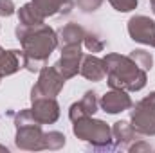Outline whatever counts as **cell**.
Segmentation results:
<instances>
[{"label": "cell", "instance_id": "obj_1", "mask_svg": "<svg viewBox=\"0 0 155 153\" xmlns=\"http://www.w3.org/2000/svg\"><path fill=\"white\" fill-rule=\"evenodd\" d=\"M16 38L22 43V67L29 72H40L45 67V61L58 47V36L47 24L16 27Z\"/></svg>", "mask_w": 155, "mask_h": 153}, {"label": "cell", "instance_id": "obj_2", "mask_svg": "<svg viewBox=\"0 0 155 153\" xmlns=\"http://www.w3.org/2000/svg\"><path fill=\"white\" fill-rule=\"evenodd\" d=\"M103 63L107 70V83L110 88L139 92L146 86V70L137 67L130 56L110 52L103 58Z\"/></svg>", "mask_w": 155, "mask_h": 153}, {"label": "cell", "instance_id": "obj_3", "mask_svg": "<svg viewBox=\"0 0 155 153\" xmlns=\"http://www.w3.org/2000/svg\"><path fill=\"white\" fill-rule=\"evenodd\" d=\"M15 126H16L15 144L18 150H24V151L45 150V142H43L45 133L41 132V124L35 119L31 108L20 110L15 115Z\"/></svg>", "mask_w": 155, "mask_h": 153}, {"label": "cell", "instance_id": "obj_4", "mask_svg": "<svg viewBox=\"0 0 155 153\" xmlns=\"http://www.w3.org/2000/svg\"><path fill=\"white\" fill-rule=\"evenodd\" d=\"M72 132H74V135L78 139L92 144L97 150H103V148L110 150L112 148V139H114L112 137V128L105 121L92 119V115L74 121Z\"/></svg>", "mask_w": 155, "mask_h": 153}, {"label": "cell", "instance_id": "obj_5", "mask_svg": "<svg viewBox=\"0 0 155 153\" xmlns=\"http://www.w3.org/2000/svg\"><path fill=\"white\" fill-rule=\"evenodd\" d=\"M130 122L139 135H155V92L148 94L132 108Z\"/></svg>", "mask_w": 155, "mask_h": 153}, {"label": "cell", "instance_id": "obj_6", "mask_svg": "<svg viewBox=\"0 0 155 153\" xmlns=\"http://www.w3.org/2000/svg\"><path fill=\"white\" fill-rule=\"evenodd\" d=\"M65 85V77L54 67H43L40 70L38 83L31 90V99L36 97H56Z\"/></svg>", "mask_w": 155, "mask_h": 153}, {"label": "cell", "instance_id": "obj_7", "mask_svg": "<svg viewBox=\"0 0 155 153\" xmlns=\"http://www.w3.org/2000/svg\"><path fill=\"white\" fill-rule=\"evenodd\" d=\"M81 60H83L81 43L63 45L61 47V58L54 63V69L65 77V79H71V77H74L79 72Z\"/></svg>", "mask_w": 155, "mask_h": 153}, {"label": "cell", "instance_id": "obj_8", "mask_svg": "<svg viewBox=\"0 0 155 153\" xmlns=\"http://www.w3.org/2000/svg\"><path fill=\"white\" fill-rule=\"evenodd\" d=\"M128 34L134 41L155 47V22L144 15H135L128 20Z\"/></svg>", "mask_w": 155, "mask_h": 153}, {"label": "cell", "instance_id": "obj_9", "mask_svg": "<svg viewBox=\"0 0 155 153\" xmlns=\"http://www.w3.org/2000/svg\"><path fill=\"white\" fill-rule=\"evenodd\" d=\"M33 108L31 112L40 124H52L60 117V105L56 103V97H36L31 99Z\"/></svg>", "mask_w": 155, "mask_h": 153}, {"label": "cell", "instance_id": "obj_10", "mask_svg": "<svg viewBox=\"0 0 155 153\" xmlns=\"http://www.w3.org/2000/svg\"><path fill=\"white\" fill-rule=\"evenodd\" d=\"M99 106L103 108V112L107 114H121L128 108H132V99L128 96L126 90H119V88H112L110 92H107L101 101Z\"/></svg>", "mask_w": 155, "mask_h": 153}, {"label": "cell", "instance_id": "obj_11", "mask_svg": "<svg viewBox=\"0 0 155 153\" xmlns=\"http://www.w3.org/2000/svg\"><path fill=\"white\" fill-rule=\"evenodd\" d=\"M97 106H99V101H97L96 92L88 90V92H85V96L81 97V101H78V103H74V105H71L69 117H71V121L74 122V121H78V119H83V117L94 115L96 112H97Z\"/></svg>", "mask_w": 155, "mask_h": 153}, {"label": "cell", "instance_id": "obj_12", "mask_svg": "<svg viewBox=\"0 0 155 153\" xmlns=\"http://www.w3.org/2000/svg\"><path fill=\"white\" fill-rule=\"evenodd\" d=\"M43 18L54 15H69L74 7V0H31Z\"/></svg>", "mask_w": 155, "mask_h": 153}, {"label": "cell", "instance_id": "obj_13", "mask_svg": "<svg viewBox=\"0 0 155 153\" xmlns=\"http://www.w3.org/2000/svg\"><path fill=\"white\" fill-rule=\"evenodd\" d=\"M79 74L83 77H87L88 81H101L103 77L107 76L103 60H99V58L94 56V54L83 56L81 65H79Z\"/></svg>", "mask_w": 155, "mask_h": 153}, {"label": "cell", "instance_id": "obj_14", "mask_svg": "<svg viewBox=\"0 0 155 153\" xmlns=\"http://www.w3.org/2000/svg\"><path fill=\"white\" fill-rule=\"evenodd\" d=\"M85 29L81 25H78L74 22L63 25L60 31H58V45L63 47V45H72V43H83V38H85Z\"/></svg>", "mask_w": 155, "mask_h": 153}, {"label": "cell", "instance_id": "obj_15", "mask_svg": "<svg viewBox=\"0 0 155 153\" xmlns=\"http://www.w3.org/2000/svg\"><path fill=\"white\" fill-rule=\"evenodd\" d=\"M112 137L116 139L117 146H130L135 141L137 132L134 130L132 122H128V121H117L112 126Z\"/></svg>", "mask_w": 155, "mask_h": 153}, {"label": "cell", "instance_id": "obj_16", "mask_svg": "<svg viewBox=\"0 0 155 153\" xmlns=\"http://www.w3.org/2000/svg\"><path fill=\"white\" fill-rule=\"evenodd\" d=\"M22 65V52L20 50H0V74L11 76L20 70Z\"/></svg>", "mask_w": 155, "mask_h": 153}, {"label": "cell", "instance_id": "obj_17", "mask_svg": "<svg viewBox=\"0 0 155 153\" xmlns=\"http://www.w3.org/2000/svg\"><path fill=\"white\" fill-rule=\"evenodd\" d=\"M18 20L24 25H36V24H43L45 18L40 15V11L35 7V4L29 2V4H25L18 9Z\"/></svg>", "mask_w": 155, "mask_h": 153}, {"label": "cell", "instance_id": "obj_18", "mask_svg": "<svg viewBox=\"0 0 155 153\" xmlns=\"http://www.w3.org/2000/svg\"><path fill=\"white\" fill-rule=\"evenodd\" d=\"M130 58H132V60L135 61V65L141 67L143 70H150L152 65H153V56H152L148 50H144V49H135V50H132V52H130Z\"/></svg>", "mask_w": 155, "mask_h": 153}, {"label": "cell", "instance_id": "obj_19", "mask_svg": "<svg viewBox=\"0 0 155 153\" xmlns=\"http://www.w3.org/2000/svg\"><path fill=\"white\" fill-rule=\"evenodd\" d=\"M45 150H61L65 146V135L61 132H47L43 135Z\"/></svg>", "mask_w": 155, "mask_h": 153}, {"label": "cell", "instance_id": "obj_20", "mask_svg": "<svg viewBox=\"0 0 155 153\" xmlns=\"http://www.w3.org/2000/svg\"><path fill=\"white\" fill-rule=\"evenodd\" d=\"M83 43H85V47L90 50V52H101L103 49H105V40L99 38L97 34H94V33H85V38H83Z\"/></svg>", "mask_w": 155, "mask_h": 153}, {"label": "cell", "instance_id": "obj_21", "mask_svg": "<svg viewBox=\"0 0 155 153\" xmlns=\"http://www.w3.org/2000/svg\"><path fill=\"white\" fill-rule=\"evenodd\" d=\"M108 2L119 13H130L137 7V0H108Z\"/></svg>", "mask_w": 155, "mask_h": 153}, {"label": "cell", "instance_id": "obj_22", "mask_svg": "<svg viewBox=\"0 0 155 153\" xmlns=\"http://www.w3.org/2000/svg\"><path fill=\"white\" fill-rule=\"evenodd\" d=\"M76 4L83 13H94L101 7L103 0H76Z\"/></svg>", "mask_w": 155, "mask_h": 153}, {"label": "cell", "instance_id": "obj_23", "mask_svg": "<svg viewBox=\"0 0 155 153\" xmlns=\"http://www.w3.org/2000/svg\"><path fill=\"white\" fill-rule=\"evenodd\" d=\"M15 4H13V0H0V16H11V15H15Z\"/></svg>", "mask_w": 155, "mask_h": 153}, {"label": "cell", "instance_id": "obj_24", "mask_svg": "<svg viewBox=\"0 0 155 153\" xmlns=\"http://www.w3.org/2000/svg\"><path fill=\"white\" fill-rule=\"evenodd\" d=\"M128 151L130 153H141V151L150 153L152 151V146H150L146 141H137L135 144H130V146H128Z\"/></svg>", "mask_w": 155, "mask_h": 153}, {"label": "cell", "instance_id": "obj_25", "mask_svg": "<svg viewBox=\"0 0 155 153\" xmlns=\"http://www.w3.org/2000/svg\"><path fill=\"white\" fill-rule=\"evenodd\" d=\"M0 151H2V153H7V148H5V146H2V144H0Z\"/></svg>", "mask_w": 155, "mask_h": 153}, {"label": "cell", "instance_id": "obj_26", "mask_svg": "<svg viewBox=\"0 0 155 153\" xmlns=\"http://www.w3.org/2000/svg\"><path fill=\"white\" fill-rule=\"evenodd\" d=\"M152 11H153V15H155V4H152Z\"/></svg>", "mask_w": 155, "mask_h": 153}, {"label": "cell", "instance_id": "obj_27", "mask_svg": "<svg viewBox=\"0 0 155 153\" xmlns=\"http://www.w3.org/2000/svg\"><path fill=\"white\" fill-rule=\"evenodd\" d=\"M2 77H4V76H2V74H0V81H2Z\"/></svg>", "mask_w": 155, "mask_h": 153}, {"label": "cell", "instance_id": "obj_28", "mask_svg": "<svg viewBox=\"0 0 155 153\" xmlns=\"http://www.w3.org/2000/svg\"><path fill=\"white\" fill-rule=\"evenodd\" d=\"M150 2H152V4H155V0H150Z\"/></svg>", "mask_w": 155, "mask_h": 153}, {"label": "cell", "instance_id": "obj_29", "mask_svg": "<svg viewBox=\"0 0 155 153\" xmlns=\"http://www.w3.org/2000/svg\"><path fill=\"white\" fill-rule=\"evenodd\" d=\"M0 50H2V47H0Z\"/></svg>", "mask_w": 155, "mask_h": 153}]
</instances>
